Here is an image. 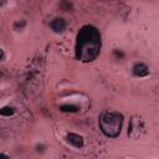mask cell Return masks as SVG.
I'll list each match as a JSON object with an SVG mask.
<instances>
[{"label": "cell", "instance_id": "cell-6", "mask_svg": "<svg viewBox=\"0 0 159 159\" xmlns=\"http://www.w3.org/2000/svg\"><path fill=\"white\" fill-rule=\"evenodd\" d=\"M60 109L65 111V112H76V111H78V107L77 106H72V104H65V106H61Z\"/></svg>", "mask_w": 159, "mask_h": 159}, {"label": "cell", "instance_id": "cell-7", "mask_svg": "<svg viewBox=\"0 0 159 159\" xmlns=\"http://www.w3.org/2000/svg\"><path fill=\"white\" fill-rule=\"evenodd\" d=\"M0 114L1 116H5V117H9L11 114H14V109L11 107H4L0 109Z\"/></svg>", "mask_w": 159, "mask_h": 159}, {"label": "cell", "instance_id": "cell-12", "mask_svg": "<svg viewBox=\"0 0 159 159\" xmlns=\"http://www.w3.org/2000/svg\"><path fill=\"white\" fill-rule=\"evenodd\" d=\"M4 2H5V0H0V7L4 5Z\"/></svg>", "mask_w": 159, "mask_h": 159}, {"label": "cell", "instance_id": "cell-4", "mask_svg": "<svg viewBox=\"0 0 159 159\" xmlns=\"http://www.w3.org/2000/svg\"><path fill=\"white\" fill-rule=\"evenodd\" d=\"M67 142L72 145V147H75V148H82L83 147V138L81 137V135H78V134H76V133H70V134H67Z\"/></svg>", "mask_w": 159, "mask_h": 159}, {"label": "cell", "instance_id": "cell-13", "mask_svg": "<svg viewBox=\"0 0 159 159\" xmlns=\"http://www.w3.org/2000/svg\"><path fill=\"white\" fill-rule=\"evenodd\" d=\"M0 77H1V73H0Z\"/></svg>", "mask_w": 159, "mask_h": 159}, {"label": "cell", "instance_id": "cell-3", "mask_svg": "<svg viewBox=\"0 0 159 159\" xmlns=\"http://www.w3.org/2000/svg\"><path fill=\"white\" fill-rule=\"evenodd\" d=\"M133 75L137 77H145L149 75V67L143 62H138L133 66Z\"/></svg>", "mask_w": 159, "mask_h": 159}, {"label": "cell", "instance_id": "cell-2", "mask_svg": "<svg viewBox=\"0 0 159 159\" xmlns=\"http://www.w3.org/2000/svg\"><path fill=\"white\" fill-rule=\"evenodd\" d=\"M123 124V116L118 112H104L99 118V128L104 135L116 138L119 135Z\"/></svg>", "mask_w": 159, "mask_h": 159}, {"label": "cell", "instance_id": "cell-9", "mask_svg": "<svg viewBox=\"0 0 159 159\" xmlns=\"http://www.w3.org/2000/svg\"><path fill=\"white\" fill-rule=\"evenodd\" d=\"M61 6H62L65 10H68V9L71 7V4H70L68 1H66V0H63V1L61 2Z\"/></svg>", "mask_w": 159, "mask_h": 159}, {"label": "cell", "instance_id": "cell-11", "mask_svg": "<svg viewBox=\"0 0 159 159\" xmlns=\"http://www.w3.org/2000/svg\"><path fill=\"white\" fill-rule=\"evenodd\" d=\"M0 158H9L6 154H0Z\"/></svg>", "mask_w": 159, "mask_h": 159}, {"label": "cell", "instance_id": "cell-8", "mask_svg": "<svg viewBox=\"0 0 159 159\" xmlns=\"http://www.w3.org/2000/svg\"><path fill=\"white\" fill-rule=\"evenodd\" d=\"M25 25H26V22H25L24 20H20V21H16V22L14 24V27H15V30L20 31V30H22V29L25 27Z\"/></svg>", "mask_w": 159, "mask_h": 159}, {"label": "cell", "instance_id": "cell-5", "mask_svg": "<svg viewBox=\"0 0 159 159\" xmlns=\"http://www.w3.org/2000/svg\"><path fill=\"white\" fill-rule=\"evenodd\" d=\"M50 26H51V29H52L55 32H62V31L66 29L67 24H66V21H65L62 17H56V19H53V20L51 21Z\"/></svg>", "mask_w": 159, "mask_h": 159}, {"label": "cell", "instance_id": "cell-1", "mask_svg": "<svg viewBox=\"0 0 159 159\" xmlns=\"http://www.w3.org/2000/svg\"><path fill=\"white\" fill-rule=\"evenodd\" d=\"M101 51V35L98 30L92 25L83 26L78 35L76 42V56L82 62L93 61Z\"/></svg>", "mask_w": 159, "mask_h": 159}, {"label": "cell", "instance_id": "cell-10", "mask_svg": "<svg viewBox=\"0 0 159 159\" xmlns=\"http://www.w3.org/2000/svg\"><path fill=\"white\" fill-rule=\"evenodd\" d=\"M4 57H5V53H4V51L0 48V61H1V60H4Z\"/></svg>", "mask_w": 159, "mask_h": 159}]
</instances>
